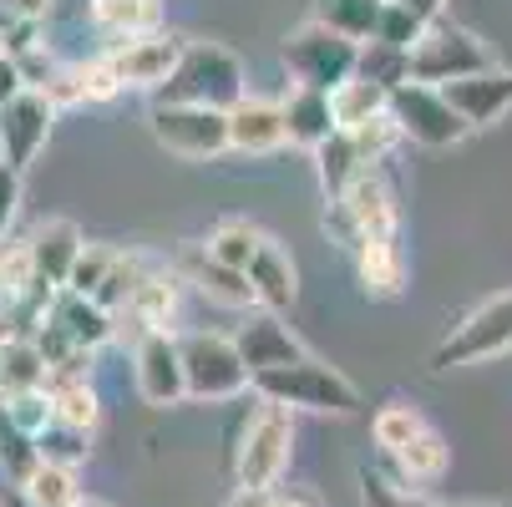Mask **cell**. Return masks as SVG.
<instances>
[{"instance_id":"5bb4252c","label":"cell","mask_w":512,"mask_h":507,"mask_svg":"<svg viewBox=\"0 0 512 507\" xmlns=\"http://www.w3.org/2000/svg\"><path fill=\"white\" fill-rule=\"evenodd\" d=\"M234 345H239L244 366H249L254 376H264V371H279V366H295V360H305V355H310V350H305L295 335H289V325H284L279 315H269V310L249 315V320L239 325Z\"/></svg>"},{"instance_id":"8992f818","label":"cell","mask_w":512,"mask_h":507,"mask_svg":"<svg viewBox=\"0 0 512 507\" xmlns=\"http://www.w3.org/2000/svg\"><path fill=\"white\" fill-rule=\"evenodd\" d=\"M183 376H188V401H234L254 391V371L229 335L213 330H188L183 340Z\"/></svg>"},{"instance_id":"9a60e30c","label":"cell","mask_w":512,"mask_h":507,"mask_svg":"<svg viewBox=\"0 0 512 507\" xmlns=\"http://www.w3.org/2000/svg\"><path fill=\"white\" fill-rule=\"evenodd\" d=\"M173 274H178L183 284H193L198 295H203V300H213V305H229V310L254 305L249 274H239V269H229V264L208 259V249H203V244H188V249L173 259Z\"/></svg>"},{"instance_id":"f6af8a7d","label":"cell","mask_w":512,"mask_h":507,"mask_svg":"<svg viewBox=\"0 0 512 507\" xmlns=\"http://www.w3.org/2000/svg\"><path fill=\"white\" fill-rule=\"evenodd\" d=\"M274 507H320V497L315 492H305V487H274Z\"/></svg>"},{"instance_id":"60d3db41","label":"cell","mask_w":512,"mask_h":507,"mask_svg":"<svg viewBox=\"0 0 512 507\" xmlns=\"http://www.w3.org/2000/svg\"><path fill=\"white\" fill-rule=\"evenodd\" d=\"M360 507H406V492L391 477L360 467Z\"/></svg>"},{"instance_id":"836d02e7","label":"cell","mask_w":512,"mask_h":507,"mask_svg":"<svg viewBox=\"0 0 512 507\" xmlns=\"http://www.w3.org/2000/svg\"><path fill=\"white\" fill-rule=\"evenodd\" d=\"M36 452H41V462H56V467H82L87 452H92V431L51 421L41 437H36Z\"/></svg>"},{"instance_id":"ba28073f","label":"cell","mask_w":512,"mask_h":507,"mask_svg":"<svg viewBox=\"0 0 512 507\" xmlns=\"http://www.w3.org/2000/svg\"><path fill=\"white\" fill-rule=\"evenodd\" d=\"M512 350V289L507 295L482 300L442 345L431 350V371H452V366H477V360H492Z\"/></svg>"},{"instance_id":"ab89813d","label":"cell","mask_w":512,"mask_h":507,"mask_svg":"<svg viewBox=\"0 0 512 507\" xmlns=\"http://www.w3.org/2000/svg\"><path fill=\"white\" fill-rule=\"evenodd\" d=\"M0 411H6V421H11L16 431H26L31 442H36L41 431L51 426V401H46V391H26V396H0Z\"/></svg>"},{"instance_id":"ffe728a7","label":"cell","mask_w":512,"mask_h":507,"mask_svg":"<svg viewBox=\"0 0 512 507\" xmlns=\"http://www.w3.org/2000/svg\"><path fill=\"white\" fill-rule=\"evenodd\" d=\"M284 137L289 148H325V142L335 137V112H330V92H315V87H295L284 102Z\"/></svg>"},{"instance_id":"9c48e42d","label":"cell","mask_w":512,"mask_h":507,"mask_svg":"<svg viewBox=\"0 0 512 507\" xmlns=\"http://www.w3.org/2000/svg\"><path fill=\"white\" fill-rule=\"evenodd\" d=\"M148 132L158 137V148L178 158H224L229 153V112H208V107H153Z\"/></svg>"},{"instance_id":"d590c367","label":"cell","mask_w":512,"mask_h":507,"mask_svg":"<svg viewBox=\"0 0 512 507\" xmlns=\"http://www.w3.org/2000/svg\"><path fill=\"white\" fill-rule=\"evenodd\" d=\"M71 82H77V107H97V102H112L122 92L117 71L107 56H92V61H77L71 66Z\"/></svg>"},{"instance_id":"4fadbf2b","label":"cell","mask_w":512,"mask_h":507,"mask_svg":"<svg viewBox=\"0 0 512 507\" xmlns=\"http://www.w3.org/2000/svg\"><path fill=\"white\" fill-rule=\"evenodd\" d=\"M442 97L452 102V112L477 132V127H492L512 112V71L507 66H492L482 77H462V82H447Z\"/></svg>"},{"instance_id":"484cf974","label":"cell","mask_w":512,"mask_h":507,"mask_svg":"<svg viewBox=\"0 0 512 507\" xmlns=\"http://www.w3.org/2000/svg\"><path fill=\"white\" fill-rule=\"evenodd\" d=\"M386 6H391V0H320L315 21H320V26H330L335 36H345V41L365 46V41H376Z\"/></svg>"},{"instance_id":"c3c4849f","label":"cell","mask_w":512,"mask_h":507,"mask_svg":"<svg viewBox=\"0 0 512 507\" xmlns=\"http://www.w3.org/2000/svg\"><path fill=\"white\" fill-rule=\"evenodd\" d=\"M406 6H411V11H421L426 21H442V6H447V0H406Z\"/></svg>"},{"instance_id":"3957f363","label":"cell","mask_w":512,"mask_h":507,"mask_svg":"<svg viewBox=\"0 0 512 507\" xmlns=\"http://www.w3.org/2000/svg\"><path fill=\"white\" fill-rule=\"evenodd\" d=\"M254 396L274 401L284 411H315V416H355L360 411V391L345 371L325 366V360L305 355L295 366H279L254 376Z\"/></svg>"},{"instance_id":"44dd1931","label":"cell","mask_w":512,"mask_h":507,"mask_svg":"<svg viewBox=\"0 0 512 507\" xmlns=\"http://www.w3.org/2000/svg\"><path fill=\"white\" fill-rule=\"evenodd\" d=\"M355 274L365 284V295L371 300H396L406 289V254H401V234L391 239H365L355 254Z\"/></svg>"},{"instance_id":"2e32d148","label":"cell","mask_w":512,"mask_h":507,"mask_svg":"<svg viewBox=\"0 0 512 507\" xmlns=\"http://www.w3.org/2000/svg\"><path fill=\"white\" fill-rule=\"evenodd\" d=\"M51 122H56V107L46 102V92H21L6 107V168H16V173L31 168V158L51 137Z\"/></svg>"},{"instance_id":"ee69618b","label":"cell","mask_w":512,"mask_h":507,"mask_svg":"<svg viewBox=\"0 0 512 507\" xmlns=\"http://www.w3.org/2000/svg\"><path fill=\"white\" fill-rule=\"evenodd\" d=\"M11 16H21V21H41L46 11H51V0H0Z\"/></svg>"},{"instance_id":"e0dca14e","label":"cell","mask_w":512,"mask_h":507,"mask_svg":"<svg viewBox=\"0 0 512 507\" xmlns=\"http://www.w3.org/2000/svg\"><path fill=\"white\" fill-rule=\"evenodd\" d=\"M284 142H289L284 137V107L274 97H244L229 112V153L264 158V153H279Z\"/></svg>"},{"instance_id":"7a4b0ae2","label":"cell","mask_w":512,"mask_h":507,"mask_svg":"<svg viewBox=\"0 0 512 507\" xmlns=\"http://www.w3.org/2000/svg\"><path fill=\"white\" fill-rule=\"evenodd\" d=\"M325 234L345 254H355L365 239L401 234V203H396V183H391L386 163L381 168H365L335 203H325Z\"/></svg>"},{"instance_id":"681fc988","label":"cell","mask_w":512,"mask_h":507,"mask_svg":"<svg viewBox=\"0 0 512 507\" xmlns=\"http://www.w3.org/2000/svg\"><path fill=\"white\" fill-rule=\"evenodd\" d=\"M406 507H442V502H426V497H416V492H406Z\"/></svg>"},{"instance_id":"b9f144b4","label":"cell","mask_w":512,"mask_h":507,"mask_svg":"<svg viewBox=\"0 0 512 507\" xmlns=\"http://www.w3.org/2000/svg\"><path fill=\"white\" fill-rule=\"evenodd\" d=\"M16 213H21V173L0 163V244H6Z\"/></svg>"},{"instance_id":"8d00e7d4","label":"cell","mask_w":512,"mask_h":507,"mask_svg":"<svg viewBox=\"0 0 512 507\" xmlns=\"http://www.w3.org/2000/svg\"><path fill=\"white\" fill-rule=\"evenodd\" d=\"M426 16L421 11H411L406 6V0H391V6H386V16H381V31H376V41L381 46H391V51H406L411 56V46L426 36Z\"/></svg>"},{"instance_id":"7c38bea8","label":"cell","mask_w":512,"mask_h":507,"mask_svg":"<svg viewBox=\"0 0 512 507\" xmlns=\"http://www.w3.org/2000/svg\"><path fill=\"white\" fill-rule=\"evenodd\" d=\"M132 376L137 396L148 406H178L188 401V376H183V345L173 330H158L132 345Z\"/></svg>"},{"instance_id":"f907efd6","label":"cell","mask_w":512,"mask_h":507,"mask_svg":"<svg viewBox=\"0 0 512 507\" xmlns=\"http://www.w3.org/2000/svg\"><path fill=\"white\" fill-rule=\"evenodd\" d=\"M77 507H107V502H97V497H82V502H77Z\"/></svg>"},{"instance_id":"52a82bcc","label":"cell","mask_w":512,"mask_h":507,"mask_svg":"<svg viewBox=\"0 0 512 507\" xmlns=\"http://www.w3.org/2000/svg\"><path fill=\"white\" fill-rule=\"evenodd\" d=\"M279 61L284 71L295 77V87H315V92H335L340 82L355 77V61H360V46L335 36L330 26L320 21H305L300 31H289L284 46H279Z\"/></svg>"},{"instance_id":"f1b7e54d","label":"cell","mask_w":512,"mask_h":507,"mask_svg":"<svg viewBox=\"0 0 512 507\" xmlns=\"http://www.w3.org/2000/svg\"><path fill=\"white\" fill-rule=\"evenodd\" d=\"M87 492L77 482V467H56L41 462L26 482H21V507H77Z\"/></svg>"},{"instance_id":"1f68e13d","label":"cell","mask_w":512,"mask_h":507,"mask_svg":"<svg viewBox=\"0 0 512 507\" xmlns=\"http://www.w3.org/2000/svg\"><path fill=\"white\" fill-rule=\"evenodd\" d=\"M421 431H426V416H421L416 406H406V401H386V406L371 416V442L381 447V457L406 452Z\"/></svg>"},{"instance_id":"d6a6232c","label":"cell","mask_w":512,"mask_h":507,"mask_svg":"<svg viewBox=\"0 0 512 507\" xmlns=\"http://www.w3.org/2000/svg\"><path fill=\"white\" fill-rule=\"evenodd\" d=\"M355 77L381 82L386 92H396V87L411 82V56H406V51H391V46H381V41H365V46H360V61H355Z\"/></svg>"},{"instance_id":"7402d4cb","label":"cell","mask_w":512,"mask_h":507,"mask_svg":"<svg viewBox=\"0 0 512 507\" xmlns=\"http://www.w3.org/2000/svg\"><path fill=\"white\" fill-rule=\"evenodd\" d=\"M51 320L77 340L82 350H102L107 340H117V320L107 305L87 300V295H71V289H61V295L51 300Z\"/></svg>"},{"instance_id":"4dcf8cb0","label":"cell","mask_w":512,"mask_h":507,"mask_svg":"<svg viewBox=\"0 0 512 507\" xmlns=\"http://www.w3.org/2000/svg\"><path fill=\"white\" fill-rule=\"evenodd\" d=\"M315 173H320V188H325V203H335L360 173H365V163H360V153H355V142H350V132H335L325 148H315Z\"/></svg>"},{"instance_id":"8fae6325","label":"cell","mask_w":512,"mask_h":507,"mask_svg":"<svg viewBox=\"0 0 512 507\" xmlns=\"http://www.w3.org/2000/svg\"><path fill=\"white\" fill-rule=\"evenodd\" d=\"M183 51H188V41H183V36L158 31V36H137V41H112V51H102V56L112 61L122 92H132V87L158 92V87L173 77V71H178Z\"/></svg>"},{"instance_id":"4316f807","label":"cell","mask_w":512,"mask_h":507,"mask_svg":"<svg viewBox=\"0 0 512 507\" xmlns=\"http://www.w3.org/2000/svg\"><path fill=\"white\" fill-rule=\"evenodd\" d=\"M391 462H396V477H401V482H411V487H431V482H442V477H447L452 447H447V437H442L436 426H426L421 437H416L406 452H396Z\"/></svg>"},{"instance_id":"f546056e","label":"cell","mask_w":512,"mask_h":507,"mask_svg":"<svg viewBox=\"0 0 512 507\" xmlns=\"http://www.w3.org/2000/svg\"><path fill=\"white\" fill-rule=\"evenodd\" d=\"M26 391H46V360L31 335L0 350V396H26Z\"/></svg>"},{"instance_id":"d6986e66","label":"cell","mask_w":512,"mask_h":507,"mask_svg":"<svg viewBox=\"0 0 512 507\" xmlns=\"http://www.w3.org/2000/svg\"><path fill=\"white\" fill-rule=\"evenodd\" d=\"M31 249H36V274H41V284H46V289H66V284H71V269H77V259H82V249H87V239H82V229L71 224V219H46V224H36Z\"/></svg>"},{"instance_id":"bcb514c9","label":"cell","mask_w":512,"mask_h":507,"mask_svg":"<svg viewBox=\"0 0 512 507\" xmlns=\"http://www.w3.org/2000/svg\"><path fill=\"white\" fill-rule=\"evenodd\" d=\"M21 340V320L6 310V305H0V350H6V345H16Z\"/></svg>"},{"instance_id":"277c9868","label":"cell","mask_w":512,"mask_h":507,"mask_svg":"<svg viewBox=\"0 0 512 507\" xmlns=\"http://www.w3.org/2000/svg\"><path fill=\"white\" fill-rule=\"evenodd\" d=\"M289 457H295V411L259 401L244 421V437H239V452H234L239 492H274L279 477L289 472Z\"/></svg>"},{"instance_id":"f35d334b","label":"cell","mask_w":512,"mask_h":507,"mask_svg":"<svg viewBox=\"0 0 512 507\" xmlns=\"http://www.w3.org/2000/svg\"><path fill=\"white\" fill-rule=\"evenodd\" d=\"M0 467H6V477L21 487L36 467H41V452H36V442L26 437V431H16L11 421H6V411H0Z\"/></svg>"},{"instance_id":"603a6c76","label":"cell","mask_w":512,"mask_h":507,"mask_svg":"<svg viewBox=\"0 0 512 507\" xmlns=\"http://www.w3.org/2000/svg\"><path fill=\"white\" fill-rule=\"evenodd\" d=\"M87 11H92V26L117 36V41L163 31V0H87Z\"/></svg>"},{"instance_id":"ac0fdd59","label":"cell","mask_w":512,"mask_h":507,"mask_svg":"<svg viewBox=\"0 0 512 507\" xmlns=\"http://www.w3.org/2000/svg\"><path fill=\"white\" fill-rule=\"evenodd\" d=\"M244 274H249V289H254V305L269 310V315H284L300 295V269L289 259V249H279L274 239H264V249L254 254V264Z\"/></svg>"},{"instance_id":"cb8c5ba5","label":"cell","mask_w":512,"mask_h":507,"mask_svg":"<svg viewBox=\"0 0 512 507\" xmlns=\"http://www.w3.org/2000/svg\"><path fill=\"white\" fill-rule=\"evenodd\" d=\"M46 401H51V421L77 426V431H92L97 416H102L92 376H51L46 371Z\"/></svg>"},{"instance_id":"7bdbcfd3","label":"cell","mask_w":512,"mask_h":507,"mask_svg":"<svg viewBox=\"0 0 512 507\" xmlns=\"http://www.w3.org/2000/svg\"><path fill=\"white\" fill-rule=\"evenodd\" d=\"M21 92H31L26 77H21V66H16L11 56H0V107H11Z\"/></svg>"},{"instance_id":"d4e9b609","label":"cell","mask_w":512,"mask_h":507,"mask_svg":"<svg viewBox=\"0 0 512 507\" xmlns=\"http://www.w3.org/2000/svg\"><path fill=\"white\" fill-rule=\"evenodd\" d=\"M330 112H335V132H355L365 122H376L391 112V92L381 82H365V77H350L330 92Z\"/></svg>"},{"instance_id":"5b68a950","label":"cell","mask_w":512,"mask_h":507,"mask_svg":"<svg viewBox=\"0 0 512 507\" xmlns=\"http://www.w3.org/2000/svg\"><path fill=\"white\" fill-rule=\"evenodd\" d=\"M492 66H497V56L487 51V41L467 26H452V21H431L426 36L411 46V82H421V87H447V82H462V77H482Z\"/></svg>"},{"instance_id":"83f0119b","label":"cell","mask_w":512,"mask_h":507,"mask_svg":"<svg viewBox=\"0 0 512 507\" xmlns=\"http://www.w3.org/2000/svg\"><path fill=\"white\" fill-rule=\"evenodd\" d=\"M264 229L259 224H249V219H224V224H213V234L203 239V249H208V259H218V264H229V269H249L254 264V254L264 249Z\"/></svg>"},{"instance_id":"e575fe53","label":"cell","mask_w":512,"mask_h":507,"mask_svg":"<svg viewBox=\"0 0 512 507\" xmlns=\"http://www.w3.org/2000/svg\"><path fill=\"white\" fill-rule=\"evenodd\" d=\"M117 259H122V249H112V244H87L82 249V259H77V269H71V295H87V300H97L102 295V284L112 279V269H117Z\"/></svg>"},{"instance_id":"74e56055","label":"cell","mask_w":512,"mask_h":507,"mask_svg":"<svg viewBox=\"0 0 512 507\" xmlns=\"http://www.w3.org/2000/svg\"><path fill=\"white\" fill-rule=\"evenodd\" d=\"M350 142H355V153H360V163H365V168H381V163L396 153V142H406V137H401L396 117L386 112V117H376V122L355 127V132H350Z\"/></svg>"},{"instance_id":"7dc6e473","label":"cell","mask_w":512,"mask_h":507,"mask_svg":"<svg viewBox=\"0 0 512 507\" xmlns=\"http://www.w3.org/2000/svg\"><path fill=\"white\" fill-rule=\"evenodd\" d=\"M224 507H274V492H234Z\"/></svg>"},{"instance_id":"30bf717a","label":"cell","mask_w":512,"mask_h":507,"mask_svg":"<svg viewBox=\"0 0 512 507\" xmlns=\"http://www.w3.org/2000/svg\"><path fill=\"white\" fill-rule=\"evenodd\" d=\"M391 117L401 127V137L421 142V148H457V142L472 132L452 102L442 97V87H421V82H406L391 92Z\"/></svg>"},{"instance_id":"6da1fadb","label":"cell","mask_w":512,"mask_h":507,"mask_svg":"<svg viewBox=\"0 0 512 507\" xmlns=\"http://www.w3.org/2000/svg\"><path fill=\"white\" fill-rule=\"evenodd\" d=\"M249 97L244 87V61L218 46V41H188L178 71L153 92V107H208V112H234Z\"/></svg>"}]
</instances>
